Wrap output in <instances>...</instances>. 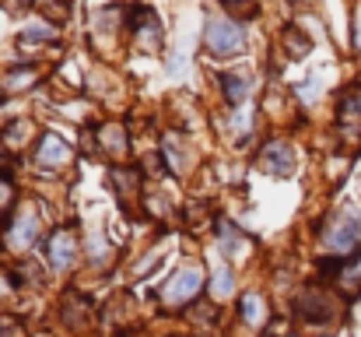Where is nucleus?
<instances>
[{"label":"nucleus","mask_w":361,"mask_h":337,"mask_svg":"<svg viewBox=\"0 0 361 337\" xmlns=\"http://www.w3.org/2000/svg\"><path fill=\"white\" fill-rule=\"evenodd\" d=\"M361 239V222L355 211H337L330 225L323 228V242H326V249H334L337 256H355L351 249L358 246Z\"/></svg>","instance_id":"1"},{"label":"nucleus","mask_w":361,"mask_h":337,"mask_svg":"<svg viewBox=\"0 0 361 337\" xmlns=\"http://www.w3.org/2000/svg\"><path fill=\"white\" fill-rule=\"evenodd\" d=\"M204 46L214 53V57H232L245 46V32L239 28V21H228V18H214L207 21L204 28Z\"/></svg>","instance_id":"2"},{"label":"nucleus","mask_w":361,"mask_h":337,"mask_svg":"<svg viewBox=\"0 0 361 337\" xmlns=\"http://www.w3.org/2000/svg\"><path fill=\"white\" fill-rule=\"evenodd\" d=\"M259 165L270 172V176H291L295 169V155L284 141H267L263 151H259Z\"/></svg>","instance_id":"3"},{"label":"nucleus","mask_w":361,"mask_h":337,"mask_svg":"<svg viewBox=\"0 0 361 337\" xmlns=\"http://www.w3.org/2000/svg\"><path fill=\"white\" fill-rule=\"evenodd\" d=\"M49 264H53V271H67L71 264H74V232L67 228H60V232H53V239H49Z\"/></svg>","instance_id":"4"},{"label":"nucleus","mask_w":361,"mask_h":337,"mask_svg":"<svg viewBox=\"0 0 361 337\" xmlns=\"http://www.w3.org/2000/svg\"><path fill=\"white\" fill-rule=\"evenodd\" d=\"M200 285H204V274H200L197 267H186V271H179V274L172 278L165 299H169V302H183V299H190L193 292H200Z\"/></svg>","instance_id":"5"},{"label":"nucleus","mask_w":361,"mask_h":337,"mask_svg":"<svg viewBox=\"0 0 361 337\" xmlns=\"http://www.w3.org/2000/svg\"><path fill=\"white\" fill-rule=\"evenodd\" d=\"M35 239H39V215L35 211H25L18 222L7 228V242L18 246V249H28Z\"/></svg>","instance_id":"6"},{"label":"nucleus","mask_w":361,"mask_h":337,"mask_svg":"<svg viewBox=\"0 0 361 337\" xmlns=\"http://www.w3.org/2000/svg\"><path fill=\"white\" fill-rule=\"evenodd\" d=\"M67 158H71V148H67L60 137L46 134L42 144H39V151H35V162H39L42 169H53V165H63Z\"/></svg>","instance_id":"7"},{"label":"nucleus","mask_w":361,"mask_h":337,"mask_svg":"<svg viewBox=\"0 0 361 337\" xmlns=\"http://www.w3.org/2000/svg\"><path fill=\"white\" fill-rule=\"evenodd\" d=\"M239 309H242V320L252 324V327H259V324L267 320V302H263L259 295H245L239 302Z\"/></svg>","instance_id":"8"},{"label":"nucleus","mask_w":361,"mask_h":337,"mask_svg":"<svg viewBox=\"0 0 361 337\" xmlns=\"http://www.w3.org/2000/svg\"><path fill=\"white\" fill-rule=\"evenodd\" d=\"M221 85H225V95H228L232 106H242V99L249 95V78L245 74H225Z\"/></svg>","instance_id":"9"},{"label":"nucleus","mask_w":361,"mask_h":337,"mask_svg":"<svg viewBox=\"0 0 361 337\" xmlns=\"http://www.w3.org/2000/svg\"><path fill=\"white\" fill-rule=\"evenodd\" d=\"M284 42L291 46V53H295V57H305V53H309V39H305L298 28H288V32H284Z\"/></svg>","instance_id":"10"},{"label":"nucleus","mask_w":361,"mask_h":337,"mask_svg":"<svg viewBox=\"0 0 361 337\" xmlns=\"http://www.w3.org/2000/svg\"><path fill=\"white\" fill-rule=\"evenodd\" d=\"M341 112H344V116H361V88L344 92V99H341Z\"/></svg>","instance_id":"11"},{"label":"nucleus","mask_w":361,"mask_h":337,"mask_svg":"<svg viewBox=\"0 0 361 337\" xmlns=\"http://www.w3.org/2000/svg\"><path fill=\"white\" fill-rule=\"evenodd\" d=\"M214 292H218V295H228V292H232V271H228V267H218V274H214Z\"/></svg>","instance_id":"12"},{"label":"nucleus","mask_w":361,"mask_h":337,"mask_svg":"<svg viewBox=\"0 0 361 337\" xmlns=\"http://www.w3.org/2000/svg\"><path fill=\"white\" fill-rule=\"evenodd\" d=\"M221 242H225V249H239V246H242L239 228H228V225L221 222Z\"/></svg>","instance_id":"13"},{"label":"nucleus","mask_w":361,"mask_h":337,"mask_svg":"<svg viewBox=\"0 0 361 337\" xmlns=\"http://www.w3.org/2000/svg\"><path fill=\"white\" fill-rule=\"evenodd\" d=\"M32 74L35 71H14V74H7V85L18 92V88H25V81H32Z\"/></svg>","instance_id":"14"},{"label":"nucleus","mask_w":361,"mask_h":337,"mask_svg":"<svg viewBox=\"0 0 361 337\" xmlns=\"http://www.w3.org/2000/svg\"><path fill=\"white\" fill-rule=\"evenodd\" d=\"M225 4H235V0H225Z\"/></svg>","instance_id":"15"}]
</instances>
